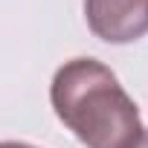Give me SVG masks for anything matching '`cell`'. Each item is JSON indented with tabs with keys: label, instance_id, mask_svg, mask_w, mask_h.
Masks as SVG:
<instances>
[{
	"label": "cell",
	"instance_id": "2",
	"mask_svg": "<svg viewBox=\"0 0 148 148\" xmlns=\"http://www.w3.org/2000/svg\"><path fill=\"white\" fill-rule=\"evenodd\" d=\"M84 15L108 44H131L148 32V0H84Z\"/></svg>",
	"mask_w": 148,
	"mask_h": 148
},
{
	"label": "cell",
	"instance_id": "3",
	"mask_svg": "<svg viewBox=\"0 0 148 148\" xmlns=\"http://www.w3.org/2000/svg\"><path fill=\"white\" fill-rule=\"evenodd\" d=\"M125 148H148V131L142 128V131H139V134H136V136H134Z\"/></svg>",
	"mask_w": 148,
	"mask_h": 148
},
{
	"label": "cell",
	"instance_id": "1",
	"mask_svg": "<svg viewBox=\"0 0 148 148\" xmlns=\"http://www.w3.org/2000/svg\"><path fill=\"white\" fill-rule=\"evenodd\" d=\"M49 99L55 116L87 148H125L142 119L119 79L96 58H73L52 79Z\"/></svg>",
	"mask_w": 148,
	"mask_h": 148
},
{
	"label": "cell",
	"instance_id": "4",
	"mask_svg": "<svg viewBox=\"0 0 148 148\" xmlns=\"http://www.w3.org/2000/svg\"><path fill=\"white\" fill-rule=\"evenodd\" d=\"M0 148H32L26 142H0Z\"/></svg>",
	"mask_w": 148,
	"mask_h": 148
}]
</instances>
